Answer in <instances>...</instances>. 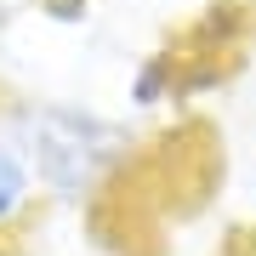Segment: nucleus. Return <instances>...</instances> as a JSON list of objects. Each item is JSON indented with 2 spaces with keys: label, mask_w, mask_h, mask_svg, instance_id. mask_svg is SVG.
<instances>
[{
  "label": "nucleus",
  "mask_w": 256,
  "mask_h": 256,
  "mask_svg": "<svg viewBox=\"0 0 256 256\" xmlns=\"http://www.w3.org/2000/svg\"><path fill=\"white\" fill-rule=\"evenodd\" d=\"M18 148L28 154L34 176L52 194H86L102 176V165L120 154V131L108 120L86 114V108H63V102H40V108L18 114Z\"/></svg>",
  "instance_id": "1"
},
{
  "label": "nucleus",
  "mask_w": 256,
  "mask_h": 256,
  "mask_svg": "<svg viewBox=\"0 0 256 256\" xmlns=\"http://www.w3.org/2000/svg\"><path fill=\"white\" fill-rule=\"evenodd\" d=\"M28 188H34V165H28V154H23L18 142L0 137V228L28 205Z\"/></svg>",
  "instance_id": "2"
}]
</instances>
